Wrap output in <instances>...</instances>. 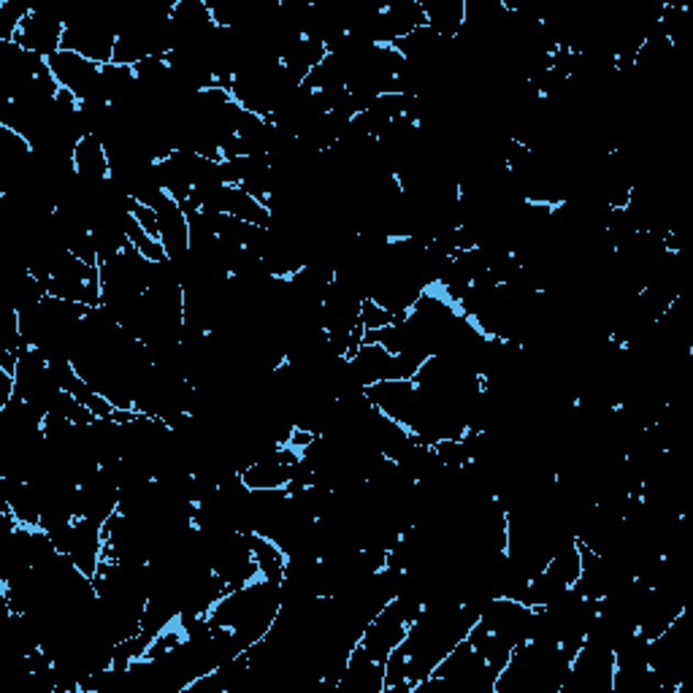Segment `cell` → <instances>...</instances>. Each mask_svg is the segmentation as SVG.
I'll use <instances>...</instances> for the list:
<instances>
[{
	"label": "cell",
	"mask_w": 693,
	"mask_h": 693,
	"mask_svg": "<svg viewBox=\"0 0 693 693\" xmlns=\"http://www.w3.org/2000/svg\"><path fill=\"white\" fill-rule=\"evenodd\" d=\"M52 76L63 90L74 92L81 103L85 101H101V70L103 66L90 63L87 57L76 55V52L61 50L57 55L50 57ZM106 103V101H103Z\"/></svg>",
	"instance_id": "obj_1"
},
{
	"label": "cell",
	"mask_w": 693,
	"mask_h": 693,
	"mask_svg": "<svg viewBox=\"0 0 693 693\" xmlns=\"http://www.w3.org/2000/svg\"><path fill=\"white\" fill-rule=\"evenodd\" d=\"M63 33H66V20L50 14V11L31 9L14 35V44L50 61L63 50Z\"/></svg>",
	"instance_id": "obj_2"
},
{
	"label": "cell",
	"mask_w": 693,
	"mask_h": 693,
	"mask_svg": "<svg viewBox=\"0 0 693 693\" xmlns=\"http://www.w3.org/2000/svg\"><path fill=\"white\" fill-rule=\"evenodd\" d=\"M70 163H74V174L79 176L81 185L98 187L111 179L109 150H106L103 139L98 133H85L79 139L74 155H70Z\"/></svg>",
	"instance_id": "obj_3"
},
{
	"label": "cell",
	"mask_w": 693,
	"mask_h": 693,
	"mask_svg": "<svg viewBox=\"0 0 693 693\" xmlns=\"http://www.w3.org/2000/svg\"><path fill=\"white\" fill-rule=\"evenodd\" d=\"M426 11V25L439 38H458L466 22V0H420Z\"/></svg>",
	"instance_id": "obj_4"
},
{
	"label": "cell",
	"mask_w": 693,
	"mask_h": 693,
	"mask_svg": "<svg viewBox=\"0 0 693 693\" xmlns=\"http://www.w3.org/2000/svg\"><path fill=\"white\" fill-rule=\"evenodd\" d=\"M250 548L252 558H255L257 569H261L263 580H272V583H285L287 578V553L279 548L274 539L263 537V534H250Z\"/></svg>",
	"instance_id": "obj_5"
},
{
	"label": "cell",
	"mask_w": 693,
	"mask_h": 693,
	"mask_svg": "<svg viewBox=\"0 0 693 693\" xmlns=\"http://www.w3.org/2000/svg\"><path fill=\"white\" fill-rule=\"evenodd\" d=\"M396 320H398L396 315L387 312L385 307H380V304L372 301V298H366V301L361 304V326H363V331H366V333L393 326V322H396Z\"/></svg>",
	"instance_id": "obj_6"
}]
</instances>
